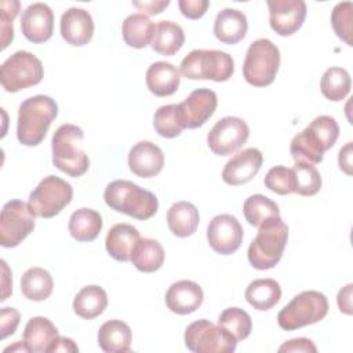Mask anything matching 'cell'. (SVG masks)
Segmentation results:
<instances>
[{
    "label": "cell",
    "instance_id": "obj_1",
    "mask_svg": "<svg viewBox=\"0 0 353 353\" xmlns=\"http://www.w3.org/2000/svg\"><path fill=\"white\" fill-rule=\"evenodd\" d=\"M339 137V125L331 116L321 114L299 134H296L290 143V152L295 161H306L319 164L323 161L324 153L331 149Z\"/></svg>",
    "mask_w": 353,
    "mask_h": 353
},
{
    "label": "cell",
    "instance_id": "obj_2",
    "mask_svg": "<svg viewBox=\"0 0 353 353\" xmlns=\"http://www.w3.org/2000/svg\"><path fill=\"white\" fill-rule=\"evenodd\" d=\"M58 114L57 102L48 95L26 98L18 109L17 138L25 146H37L43 142L51 123Z\"/></svg>",
    "mask_w": 353,
    "mask_h": 353
},
{
    "label": "cell",
    "instance_id": "obj_3",
    "mask_svg": "<svg viewBox=\"0 0 353 353\" xmlns=\"http://www.w3.org/2000/svg\"><path fill=\"white\" fill-rule=\"evenodd\" d=\"M108 207L139 221L152 218L159 208L157 197L137 183L125 179L110 182L103 192Z\"/></svg>",
    "mask_w": 353,
    "mask_h": 353
},
{
    "label": "cell",
    "instance_id": "obj_4",
    "mask_svg": "<svg viewBox=\"0 0 353 353\" xmlns=\"http://www.w3.org/2000/svg\"><path fill=\"white\" fill-rule=\"evenodd\" d=\"M84 132L74 124H62L52 135V164L69 176L77 178L87 172L90 159L81 148Z\"/></svg>",
    "mask_w": 353,
    "mask_h": 353
},
{
    "label": "cell",
    "instance_id": "obj_5",
    "mask_svg": "<svg viewBox=\"0 0 353 353\" xmlns=\"http://www.w3.org/2000/svg\"><path fill=\"white\" fill-rule=\"evenodd\" d=\"M287 240L288 226L280 216H273L265 221L258 228V233L248 247V262L258 270L274 268L283 256Z\"/></svg>",
    "mask_w": 353,
    "mask_h": 353
},
{
    "label": "cell",
    "instance_id": "obj_6",
    "mask_svg": "<svg viewBox=\"0 0 353 353\" xmlns=\"http://www.w3.org/2000/svg\"><path fill=\"white\" fill-rule=\"evenodd\" d=\"M234 63L232 55L221 50H193L181 62L179 72L190 80L226 81L232 77Z\"/></svg>",
    "mask_w": 353,
    "mask_h": 353
},
{
    "label": "cell",
    "instance_id": "obj_7",
    "mask_svg": "<svg viewBox=\"0 0 353 353\" xmlns=\"http://www.w3.org/2000/svg\"><path fill=\"white\" fill-rule=\"evenodd\" d=\"M328 313V299L319 291H302L277 314L280 328L294 331L323 320Z\"/></svg>",
    "mask_w": 353,
    "mask_h": 353
},
{
    "label": "cell",
    "instance_id": "obj_8",
    "mask_svg": "<svg viewBox=\"0 0 353 353\" xmlns=\"http://www.w3.org/2000/svg\"><path fill=\"white\" fill-rule=\"evenodd\" d=\"M280 66V51L269 39L254 40L245 54L243 76L254 87H266L273 83Z\"/></svg>",
    "mask_w": 353,
    "mask_h": 353
},
{
    "label": "cell",
    "instance_id": "obj_9",
    "mask_svg": "<svg viewBox=\"0 0 353 353\" xmlns=\"http://www.w3.org/2000/svg\"><path fill=\"white\" fill-rule=\"evenodd\" d=\"M41 61L29 51H17L8 57L0 68L1 87L7 92H18L33 87L43 80Z\"/></svg>",
    "mask_w": 353,
    "mask_h": 353
},
{
    "label": "cell",
    "instance_id": "obj_10",
    "mask_svg": "<svg viewBox=\"0 0 353 353\" xmlns=\"http://www.w3.org/2000/svg\"><path fill=\"white\" fill-rule=\"evenodd\" d=\"M73 197V188L65 179L48 175L29 194V207L36 216L52 218L58 215Z\"/></svg>",
    "mask_w": 353,
    "mask_h": 353
},
{
    "label": "cell",
    "instance_id": "obj_11",
    "mask_svg": "<svg viewBox=\"0 0 353 353\" xmlns=\"http://www.w3.org/2000/svg\"><path fill=\"white\" fill-rule=\"evenodd\" d=\"M185 345L194 353H232L237 341L222 325L200 319L186 327Z\"/></svg>",
    "mask_w": 353,
    "mask_h": 353
},
{
    "label": "cell",
    "instance_id": "obj_12",
    "mask_svg": "<svg viewBox=\"0 0 353 353\" xmlns=\"http://www.w3.org/2000/svg\"><path fill=\"white\" fill-rule=\"evenodd\" d=\"M34 216L28 203L7 201L0 214V244L6 248L19 245L33 232Z\"/></svg>",
    "mask_w": 353,
    "mask_h": 353
},
{
    "label": "cell",
    "instance_id": "obj_13",
    "mask_svg": "<svg viewBox=\"0 0 353 353\" xmlns=\"http://www.w3.org/2000/svg\"><path fill=\"white\" fill-rule=\"evenodd\" d=\"M248 124L236 116H226L218 120L207 135V143L216 156H229L237 152L248 139Z\"/></svg>",
    "mask_w": 353,
    "mask_h": 353
},
{
    "label": "cell",
    "instance_id": "obj_14",
    "mask_svg": "<svg viewBox=\"0 0 353 353\" xmlns=\"http://www.w3.org/2000/svg\"><path fill=\"white\" fill-rule=\"evenodd\" d=\"M244 230L239 219L230 214L215 215L207 228L210 247L221 255L236 252L243 243Z\"/></svg>",
    "mask_w": 353,
    "mask_h": 353
},
{
    "label": "cell",
    "instance_id": "obj_15",
    "mask_svg": "<svg viewBox=\"0 0 353 353\" xmlns=\"http://www.w3.org/2000/svg\"><path fill=\"white\" fill-rule=\"evenodd\" d=\"M218 105L215 91L197 88L192 91L183 102L178 103V112L183 128H199L214 114Z\"/></svg>",
    "mask_w": 353,
    "mask_h": 353
},
{
    "label": "cell",
    "instance_id": "obj_16",
    "mask_svg": "<svg viewBox=\"0 0 353 353\" xmlns=\"http://www.w3.org/2000/svg\"><path fill=\"white\" fill-rule=\"evenodd\" d=\"M270 28L280 36L294 34L306 18L303 0H268Z\"/></svg>",
    "mask_w": 353,
    "mask_h": 353
},
{
    "label": "cell",
    "instance_id": "obj_17",
    "mask_svg": "<svg viewBox=\"0 0 353 353\" xmlns=\"http://www.w3.org/2000/svg\"><path fill=\"white\" fill-rule=\"evenodd\" d=\"M22 34L32 43H44L54 32V12L46 3H33L21 17Z\"/></svg>",
    "mask_w": 353,
    "mask_h": 353
},
{
    "label": "cell",
    "instance_id": "obj_18",
    "mask_svg": "<svg viewBox=\"0 0 353 353\" xmlns=\"http://www.w3.org/2000/svg\"><path fill=\"white\" fill-rule=\"evenodd\" d=\"M263 156L256 148H247L236 153L223 167L222 179L230 186L250 182L261 170Z\"/></svg>",
    "mask_w": 353,
    "mask_h": 353
},
{
    "label": "cell",
    "instance_id": "obj_19",
    "mask_svg": "<svg viewBox=\"0 0 353 353\" xmlns=\"http://www.w3.org/2000/svg\"><path fill=\"white\" fill-rule=\"evenodd\" d=\"M59 29L62 39L68 44L81 47L88 44L92 39L94 21L87 10L70 7L62 14Z\"/></svg>",
    "mask_w": 353,
    "mask_h": 353
},
{
    "label": "cell",
    "instance_id": "obj_20",
    "mask_svg": "<svg viewBox=\"0 0 353 353\" xmlns=\"http://www.w3.org/2000/svg\"><path fill=\"white\" fill-rule=\"evenodd\" d=\"M163 165L164 153L150 141H139L128 152V167L137 176H156L163 170Z\"/></svg>",
    "mask_w": 353,
    "mask_h": 353
},
{
    "label": "cell",
    "instance_id": "obj_21",
    "mask_svg": "<svg viewBox=\"0 0 353 353\" xmlns=\"http://www.w3.org/2000/svg\"><path fill=\"white\" fill-rule=\"evenodd\" d=\"M204 299L201 287L192 280H179L172 283L165 292L167 307L176 314H189L196 312Z\"/></svg>",
    "mask_w": 353,
    "mask_h": 353
},
{
    "label": "cell",
    "instance_id": "obj_22",
    "mask_svg": "<svg viewBox=\"0 0 353 353\" xmlns=\"http://www.w3.org/2000/svg\"><path fill=\"white\" fill-rule=\"evenodd\" d=\"M59 334L51 320L43 316L32 317L23 330V343L28 352L44 353L52 352Z\"/></svg>",
    "mask_w": 353,
    "mask_h": 353
},
{
    "label": "cell",
    "instance_id": "obj_23",
    "mask_svg": "<svg viewBox=\"0 0 353 353\" xmlns=\"http://www.w3.org/2000/svg\"><path fill=\"white\" fill-rule=\"evenodd\" d=\"M248 21L243 11L236 8L221 10L214 21V34L223 44H236L245 37Z\"/></svg>",
    "mask_w": 353,
    "mask_h": 353
},
{
    "label": "cell",
    "instance_id": "obj_24",
    "mask_svg": "<svg viewBox=\"0 0 353 353\" xmlns=\"http://www.w3.org/2000/svg\"><path fill=\"white\" fill-rule=\"evenodd\" d=\"M179 83V70L170 62H153L146 70V85L156 97H170L175 94Z\"/></svg>",
    "mask_w": 353,
    "mask_h": 353
},
{
    "label": "cell",
    "instance_id": "obj_25",
    "mask_svg": "<svg viewBox=\"0 0 353 353\" xmlns=\"http://www.w3.org/2000/svg\"><path fill=\"white\" fill-rule=\"evenodd\" d=\"M139 239V232L132 225L116 223L106 234L105 247L113 259L119 262H127L130 261L132 248Z\"/></svg>",
    "mask_w": 353,
    "mask_h": 353
},
{
    "label": "cell",
    "instance_id": "obj_26",
    "mask_svg": "<svg viewBox=\"0 0 353 353\" xmlns=\"http://www.w3.org/2000/svg\"><path fill=\"white\" fill-rule=\"evenodd\" d=\"M98 345L106 353H125L131 349L132 334L127 323L113 319L98 330Z\"/></svg>",
    "mask_w": 353,
    "mask_h": 353
},
{
    "label": "cell",
    "instance_id": "obj_27",
    "mask_svg": "<svg viewBox=\"0 0 353 353\" xmlns=\"http://www.w3.org/2000/svg\"><path fill=\"white\" fill-rule=\"evenodd\" d=\"M200 222L199 210L190 201L174 203L167 211V225L174 236L189 237L192 236Z\"/></svg>",
    "mask_w": 353,
    "mask_h": 353
},
{
    "label": "cell",
    "instance_id": "obj_28",
    "mask_svg": "<svg viewBox=\"0 0 353 353\" xmlns=\"http://www.w3.org/2000/svg\"><path fill=\"white\" fill-rule=\"evenodd\" d=\"M185 43V33L181 25L172 21H159L154 26V33L152 37L153 51L171 57L176 54Z\"/></svg>",
    "mask_w": 353,
    "mask_h": 353
},
{
    "label": "cell",
    "instance_id": "obj_29",
    "mask_svg": "<svg viewBox=\"0 0 353 353\" xmlns=\"http://www.w3.org/2000/svg\"><path fill=\"white\" fill-rule=\"evenodd\" d=\"M102 216L92 208H79L69 218V233L77 241H92L102 230Z\"/></svg>",
    "mask_w": 353,
    "mask_h": 353
},
{
    "label": "cell",
    "instance_id": "obj_30",
    "mask_svg": "<svg viewBox=\"0 0 353 353\" xmlns=\"http://www.w3.org/2000/svg\"><path fill=\"white\" fill-rule=\"evenodd\" d=\"M108 306L106 291L99 285H85L83 287L73 299L74 313L85 320L98 317L105 312Z\"/></svg>",
    "mask_w": 353,
    "mask_h": 353
},
{
    "label": "cell",
    "instance_id": "obj_31",
    "mask_svg": "<svg viewBox=\"0 0 353 353\" xmlns=\"http://www.w3.org/2000/svg\"><path fill=\"white\" fill-rule=\"evenodd\" d=\"M130 261L143 273H153L164 263L163 245L154 239H139L132 248Z\"/></svg>",
    "mask_w": 353,
    "mask_h": 353
},
{
    "label": "cell",
    "instance_id": "obj_32",
    "mask_svg": "<svg viewBox=\"0 0 353 353\" xmlns=\"http://www.w3.org/2000/svg\"><path fill=\"white\" fill-rule=\"evenodd\" d=\"M154 26L156 25L143 12L131 14L123 21V39L125 44L132 48H145L152 43Z\"/></svg>",
    "mask_w": 353,
    "mask_h": 353
},
{
    "label": "cell",
    "instance_id": "obj_33",
    "mask_svg": "<svg viewBox=\"0 0 353 353\" xmlns=\"http://www.w3.org/2000/svg\"><path fill=\"white\" fill-rule=\"evenodd\" d=\"M245 301L256 310H269L281 298L280 284L273 279H256L245 290Z\"/></svg>",
    "mask_w": 353,
    "mask_h": 353
},
{
    "label": "cell",
    "instance_id": "obj_34",
    "mask_svg": "<svg viewBox=\"0 0 353 353\" xmlns=\"http://www.w3.org/2000/svg\"><path fill=\"white\" fill-rule=\"evenodd\" d=\"M54 288V280L50 272L43 268H29L21 277V291L29 301H46Z\"/></svg>",
    "mask_w": 353,
    "mask_h": 353
},
{
    "label": "cell",
    "instance_id": "obj_35",
    "mask_svg": "<svg viewBox=\"0 0 353 353\" xmlns=\"http://www.w3.org/2000/svg\"><path fill=\"white\" fill-rule=\"evenodd\" d=\"M350 87H352L350 76L347 70L343 68H338V66L328 68L321 76V81H320L321 94L332 102L342 101L350 92Z\"/></svg>",
    "mask_w": 353,
    "mask_h": 353
},
{
    "label": "cell",
    "instance_id": "obj_36",
    "mask_svg": "<svg viewBox=\"0 0 353 353\" xmlns=\"http://www.w3.org/2000/svg\"><path fill=\"white\" fill-rule=\"evenodd\" d=\"M243 214L245 221L255 228H259L265 221L280 216L279 205L263 194H252L245 199L243 204Z\"/></svg>",
    "mask_w": 353,
    "mask_h": 353
},
{
    "label": "cell",
    "instance_id": "obj_37",
    "mask_svg": "<svg viewBox=\"0 0 353 353\" xmlns=\"http://www.w3.org/2000/svg\"><path fill=\"white\" fill-rule=\"evenodd\" d=\"M294 174V193L313 196L321 188V175L317 168L306 161H295L291 168Z\"/></svg>",
    "mask_w": 353,
    "mask_h": 353
},
{
    "label": "cell",
    "instance_id": "obj_38",
    "mask_svg": "<svg viewBox=\"0 0 353 353\" xmlns=\"http://www.w3.org/2000/svg\"><path fill=\"white\" fill-rule=\"evenodd\" d=\"M153 127L163 138H175L181 135L183 125L178 112V103L160 106L154 113Z\"/></svg>",
    "mask_w": 353,
    "mask_h": 353
},
{
    "label": "cell",
    "instance_id": "obj_39",
    "mask_svg": "<svg viewBox=\"0 0 353 353\" xmlns=\"http://www.w3.org/2000/svg\"><path fill=\"white\" fill-rule=\"evenodd\" d=\"M218 324L226 328L237 342L245 339L252 330L251 316L240 307L225 309L218 317Z\"/></svg>",
    "mask_w": 353,
    "mask_h": 353
},
{
    "label": "cell",
    "instance_id": "obj_40",
    "mask_svg": "<svg viewBox=\"0 0 353 353\" xmlns=\"http://www.w3.org/2000/svg\"><path fill=\"white\" fill-rule=\"evenodd\" d=\"M352 17L353 3L342 1L338 3L331 12V25L336 36L343 40L347 46H352Z\"/></svg>",
    "mask_w": 353,
    "mask_h": 353
},
{
    "label": "cell",
    "instance_id": "obj_41",
    "mask_svg": "<svg viewBox=\"0 0 353 353\" xmlns=\"http://www.w3.org/2000/svg\"><path fill=\"white\" fill-rule=\"evenodd\" d=\"M265 186L281 196L294 193V174L291 168L284 165L272 167L263 179Z\"/></svg>",
    "mask_w": 353,
    "mask_h": 353
},
{
    "label": "cell",
    "instance_id": "obj_42",
    "mask_svg": "<svg viewBox=\"0 0 353 353\" xmlns=\"http://www.w3.org/2000/svg\"><path fill=\"white\" fill-rule=\"evenodd\" d=\"M19 312L15 307H3L0 312V338L12 335L19 324Z\"/></svg>",
    "mask_w": 353,
    "mask_h": 353
},
{
    "label": "cell",
    "instance_id": "obj_43",
    "mask_svg": "<svg viewBox=\"0 0 353 353\" xmlns=\"http://www.w3.org/2000/svg\"><path fill=\"white\" fill-rule=\"evenodd\" d=\"M208 0H179L178 7L183 17L189 19H199L201 18L208 8Z\"/></svg>",
    "mask_w": 353,
    "mask_h": 353
},
{
    "label": "cell",
    "instance_id": "obj_44",
    "mask_svg": "<svg viewBox=\"0 0 353 353\" xmlns=\"http://www.w3.org/2000/svg\"><path fill=\"white\" fill-rule=\"evenodd\" d=\"M279 352H312L316 353L317 347L314 343L307 338H294L290 341H285L280 347Z\"/></svg>",
    "mask_w": 353,
    "mask_h": 353
},
{
    "label": "cell",
    "instance_id": "obj_45",
    "mask_svg": "<svg viewBox=\"0 0 353 353\" xmlns=\"http://www.w3.org/2000/svg\"><path fill=\"white\" fill-rule=\"evenodd\" d=\"M132 6L143 11L145 15L160 14L164 8L170 6V0H152V1H132Z\"/></svg>",
    "mask_w": 353,
    "mask_h": 353
},
{
    "label": "cell",
    "instance_id": "obj_46",
    "mask_svg": "<svg viewBox=\"0 0 353 353\" xmlns=\"http://www.w3.org/2000/svg\"><path fill=\"white\" fill-rule=\"evenodd\" d=\"M352 288L353 284H347L345 285L339 292H338V307L341 312H343L345 314H352Z\"/></svg>",
    "mask_w": 353,
    "mask_h": 353
},
{
    "label": "cell",
    "instance_id": "obj_47",
    "mask_svg": "<svg viewBox=\"0 0 353 353\" xmlns=\"http://www.w3.org/2000/svg\"><path fill=\"white\" fill-rule=\"evenodd\" d=\"M338 164L343 172L352 175V142H347L343 148H341L338 154Z\"/></svg>",
    "mask_w": 353,
    "mask_h": 353
},
{
    "label": "cell",
    "instance_id": "obj_48",
    "mask_svg": "<svg viewBox=\"0 0 353 353\" xmlns=\"http://www.w3.org/2000/svg\"><path fill=\"white\" fill-rule=\"evenodd\" d=\"M52 352H79V347L73 342V339L66 338V336H59Z\"/></svg>",
    "mask_w": 353,
    "mask_h": 353
}]
</instances>
